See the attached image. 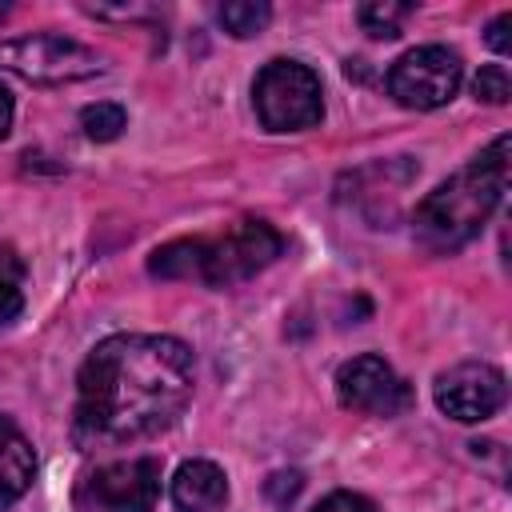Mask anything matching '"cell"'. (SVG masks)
I'll use <instances>...</instances> for the list:
<instances>
[{
  "label": "cell",
  "instance_id": "cell-11",
  "mask_svg": "<svg viewBox=\"0 0 512 512\" xmlns=\"http://www.w3.org/2000/svg\"><path fill=\"white\" fill-rule=\"evenodd\" d=\"M36 476V452L28 436L0 412V508L16 504Z\"/></svg>",
  "mask_w": 512,
  "mask_h": 512
},
{
  "label": "cell",
  "instance_id": "cell-2",
  "mask_svg": "<svg viewBox=\"0 0 512 512\" xmlns=\"http://www.w3.org/2000/svg\"><path fill=\"white\" fill-rule=\"evenodd\" d=\"M508 188V136H496L472 164L432 188L412 212V236L428 252H456L480 236Z\"/></svg>",
  "mask_w": 512,
  "mask_h": 512
},
{
  "label": "cell",
  "instance_id": "cell-17",
  "mask_svg": "<svg viewBox=\"0 0 512 512\" xmlns=\"http://www.w3.org/2000/svg\"><path fill=\"white\" fill-rule=\"evenodd\" d=\"M300 488H304V476H300V472H272V476L264 480V496H268L272 508H280V512L300 496Z\"/></svg>",
  "mask_w": 512,
  "mask_h": 512
},
{
  "label": "cell",
  "instance_id": "cell-16",
  "mask_svg": "<svg viewBox=\"0 0 512 512\" xmlns=\"http://www.w3.org/2000/svg\"><path fill=\"white\" fill-rule=\"evenodd\" d=\"M472 92H476V100H484V104H508V96H512V76H508V68H504V64H484V68L476 72V80H472Z\"/></svg>",
  "mask_w": 512,
  "mask_h": 512
},
{
  "label": "cell",
  "instance_id": "cell-5",
  "mask_svg": "<svg viewBox=\"0 0 512 512\" xmlns=\"http://www.w3.org/2000/svg\"><path fill=\"white\" fill-rule=\"evenodd\" d=\"M464 80V64L452 48L444 44H420L412 52H404L392 68H388V96L400 108L412 112H428L448 104L460 92Z\"/></svg>",
  "mask_w": 512,
  "mask_h": 512
},
{
  "label": "cell",
  "instance_id": "cell-8",
  "mask_svg": "<svg viewBox=\"0 0 512 512\" xmlns=\"http://www.w3.org/2000/svg\"><path fill=\"white\" fill-rule=\"evenodd\" d=\"M336 400L364 416H400L412 408V388L384 356H352L336 372Z\"/></svg>",
  "mask_w": 512,
  "mask_h": 512
},
{
  "label": "cell",
  "instance_id": "cell-15",
  "mask_svg": "<svg viewBox=\"0 0 512 512\" xmlns=\"http://www.w3.org/2000/svg\"><path fill=\"white\" fill-rule=\"evenodd\" d=\"M124 124H128V116H124L120 104H88V108L80 112V128H84V136L96 140V144L116 140V136L124 132Z\"/></svg>",
  "mask_w": 512,
  "mask_h": 512
},
{
  "label": "cell",
  "instance_id": "cell-10",
  "mask_svg": "<svg viewBox=\"0 0 512 512\" xmlns=\"http://www.w3.org/2000/svg\"><path fill=\"white\" fill-rule=\"evenodd\" d=\"M172 504L180 512H224L228 480L212 460H188L172 476Z\"/></svg>",
  "mask_w": 512,
  "mask_h": 512
},
{
  "label": "cell",
  "instance_id": "cell-22",
  "mask_svg": "<svg viewBox=\"0 0 512 512\" xmlns=\"http://www.w3.org/2000/svg\"><path fill=\"white\" fill-rule=\"evenodd\" d=\"M0 16H8V4H0Z\"/></svg>",
  "mask_w": 512,
  "mask_h": 512
},
{
  "label": "cell",
  "instance_id": "cell-19",
  "mask_svg": "<svg viewBox=\"0 0 512 512\" xmlns=\"http://www.w3.org/2000/svg\"><path fill=\"white\" fill-rule=\"evenodd\" d=\"M24 312V296L12 280H0V328H8L16 316Z\"/></svg>",
  "mask_w": 512,
  "mask_h": 512
},
{
  "label": "cell",
  "instance_id": "cell-18",
  "mask_svg": "<svg viewBox=\"0 0 512 512\" xmlns=\"http://www.w3.org/2000/svg\"><path fill=\"white\" fill-rule=\"evenodd\" d=\"M316 512H376V508L356 492H332V496H324L316 504Z\"/></svg>",
  "mask_w": 512,
  "mask_h": 512
},
{
  "label": "cell",
  "instance_id": "cell-21",
  "mask_svg": "<svg viewBox=\"0 0 512 512\" xmlns=\"http://www.w3.org/2000/svg\"><path fill=\"white\" fill-rule=\"evenodd\" d=\"M8 128H12V92L0 84V140L8 136Z\"/></svg>",
  "mask_w": 512,
  "mask_h": 512
},
{
  "label": "cell",
  "instance_id": "cell-3",
  "mask_svg": "<svg viewBox=\"0 0 512 512\" xmlns=\"http://www.w3.org/2000/svg\"><path fill=\"white\" fill-rule=\"evenodd\" d=\"M252 104L268 132H304L324 116V88L308 64L268 60L252 84Z\"/></svg>",
  "mask_w": 512,
  "mask_h": 512
},
{
  "label": "cell",
  "instance_id": "cell-14",
  "mask_svg": "<svg viewBox=\"0 0 512 512\" xmlns=\"http://www.w3.org/2000/svg\"><path fill=\"white\" fill-rule=\"evenodd\" d=\"M416 8L412 4H396V0H368V4H360V28L368 32V36H376V40H396L400 32H404V20L412 16Z\"/></svg>",
  "mask_w": 512,
  "mask_h": 512
},
{
  "label": "cell",
  "instance_id": "cell-7",
  "mask_svg": "<svg viewBox=\"0 0 512 512\" xmlns=\"http://www.w3.org/2000/svg\"><path fill=\"white\" fill-rule=\"evenodd\" d=\"M160 500V460H112L76 484L80 512H152Z\"/></svg>",
  "mask_w": 512,
  "mask_h": 512
},
{
  "label": "cell",
  "instance_id": "cell-1",
  "mask_svg": "<svg viewBox=\"0 0 512 512\" xmlns=\"http://www.w3.org/2000/svg\"><path fill=\"white\" fill-rule=\"evenodd\" d=\"M192 376V348L176 336L120 332L100 340L76 376V444L108 448L172 428L192 400Z\"/></svg>",
  "mask_w": 512,
  "mask_h": 512
},
{
  "label": "cell",
  "instance_id": "cell-12",
  "mask_svg": "<svg viewBox=\"0 0 512 512\" xmlns=\"http://www.w3.org/2000/svg\"><path fill=\"white\" fill-rule=\"evenodd\" d=\"M200 260H204V240H172L152 252L148 272L160 280H200Z\"/></svg>",
  "mask_w": 512,
  "mask_h": 512
},
{
  "label": "cell",
  "instance_id": "cell-6",
  "mask_svg": "<svg viewBox=\"0 0 512 512\" xmlns=\"http://www.w3.org/2000/svg\"><path fill=\"white\" fill-rule=\"evenodd\" d=\"M284 252V236L264 220H240L220 240H204L200 280L212 288H232L264 272Z\"/></svg>",
  "mask_w": 512,
  "mask_h": 512
},
{
  "label": "cell",
  "instance_id": "cell-9",
  "mask_svg": "<svg viewBox=\"0 0 512 512\" xmlns=\"http://www.w3.org/2000/svg\"><path fill=\"white\" fill-rule=\"evenodd\" d=\"M508 400V380L496 364L464 360L436 376V408L460 424H480L496 416Z\"/></svg>",
  "mask_w": 512,
  "mask_h": 512
},
{
  "label": "cell",
  "instance_id": "cell-13",
  "mask_svg": "<svg viewBox=\"0 0 512 512\" xmlns=\"http://www.w3.org/2000/svg\"><path fill=\"white\" fill-rule=\"evenodd\" d=\"M216 20L224 24L228 36L248 40V36H256V32H264V24L272 20V8H268L264 0H228V4L216 8Z\"/></svg>",
  "mask_w": 512,
  "mask_h": 512
},
{
  "label": "cell",
  "instance_id": "cell-4",
  "mask_svg": "<svg viewBox=\"0 0 512 512\" xmlns=\"http://www.w3.org/2000/svg\"><path fill=\"white\" fill-rule=\"evenodd\" d=\"M0 68L32 80V84H76V80H92L108 68V60L68 36H16L0 44Z\"/></svg>",
  "mask_w": 512,
  "mask_h": 512
},
{
  "label": "cell",
  "instance_id": "cell-20",
  "mask_svg": "<svg viewBox=\"0 0 512 512\" xmlns=\"http://www.w3.org/2000/svg\"><path fill=\"white\" fill-rule=\"evenodd\" d=\"M508 28H512V12H500V16L488 24V36H484V40H488V44H492L500 56L512 48V44H508Z\"/></svg>",
  "mask_w": 512,
  "mask_h": 512
}]
</instances>
